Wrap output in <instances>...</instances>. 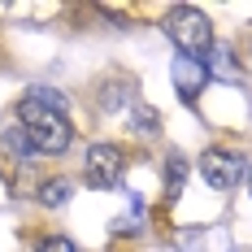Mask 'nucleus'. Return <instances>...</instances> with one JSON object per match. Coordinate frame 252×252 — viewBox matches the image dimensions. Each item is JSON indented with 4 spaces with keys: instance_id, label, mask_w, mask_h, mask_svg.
Here are the masks:
<instances>
[{
    "instance_id": "nucleus-1",
    "label": "nucleus",
    "mask_w": 252,
    "mask_h": 252,
    "mask_svg": "<svg viewBox=\"0 0 252 252\" xmlns=\"http://www.w3.org/2000/svg\"><path fill=\"white\" fill-rule=\"evenodd\" d=\"M18 118H22V130L26 139H31V148L44 152V157H61V152L70 148V139H74V126L65 118V109H52L35 96V87L22 96L18 104Z\"/></svg>"
},
{
    "instance_id": "nucleus-2",
    "label": "nucleus",
    "mask_w": 252,
    "mask_h": 252,
    "mask_svg": "<svg viewBox=\"0 0 252 252\" xmlns=\"http://www.w3.org/2000/svg\"><path fill=\"white\" fill-rule=\"evenodd\" d=\"M165 35L174 39V48L183 57H191V61H200L213 52V26L204 18L200 9H191V4H178L165 13Z\"/></svg>"
},
{
    "instance_id": "nucleus-3",
    "label": "nucleus",
    "mask_w": 252,
    "mask_h": 252,
    "mask_svg": "<svg viewBox=\"0 0 252 252\" xmlns=\"http://www.w3.org/2000/svg\"><path fill=\"white\" fill-rule=\"evenodd\" d=\"M200 174H204V183H209L213 191H230V187L244 178V161H239L235 152H226V148H209L200 157Z\"/></svg>"
},
{
    "instance_id": "nucleus-4",
    "label": "nucleus",
    "mask_w": 252,
    "mask_h": 252,
    "mask_svg": "<svg viewBox=\"0 0 252 252\" xmlns=\"http://www.w3.org/2000/svg\"><path fill=\"white\" fill-rule=\"evenodd\" d=\"M87 178H92V187H118L122 183V152L113 144H92L87 148Z\"/></svg>"
},
{
    "instance_id": "nucleus-5",
    "label": "nucleus",
    "mask_w": 252,
    "mask_h": 252,
    "mask_svg": "<svg viewBox=\"0 0 252 252\" xmlns=\"http://www.w3.org/2000/svg\"><path fill=\"white\" fill-rule=\"evenodd\" d=\"M204 83H209V65L204 61H191V57H178L174 61V87H178L183 100H196V92Z\"/></svg>"
},
{
    "instance_id": "nucleus-6",
    "label": "nucleus",
    "mask_w": 252,
    "mask_h": 252,
    "mask_svg": "<svg viewBox=\"0 0 252 252\" xmlns=\"http://www.w3.org/2000/svg\"><path fill=\"white\" fill-rule=\"evenodd\" d=\"M183 178H187V161H183L178 152H170V157H165V191H170V200L183 191Z\"/></svg>"
},
{
    "instance_id": "nucleus-7",
    "label": "nucleus",
    "mask_w": 252,
    "mask_h": 252,
    "mask_svg": "<svg viewBox=\"0 0 252 252\" xmlns=\"http://www.w3.org/2000/svg\"><path fill=\"white\" fill-rule=\"evenodd\" d=\"M70 191H74V187H70L65 178H52V183H44V187H39V204H52V209H57V204L70 200Z\"/></svg>"
},
{
    "instance_id": "nucleus-8",
    "label": "nucleus",
    "mask_w": 252,
    "mask_h": 252,
    "mask_svg": "<svg viewBox=\"0 0 252 252\" xmlns=\"http://www.w3.org/2000/svg\"><path fill=\"white\" fill-rule=\"evenodd\" d=\"M0 144H4V148L9 152H18V157H31V139H26V130L22 126H9V130H4V135H0Z\"/></svg>"
},
{
    "instance_id": "nucleus-9",
    "label": "nucleus",
    "mask_w": 252,
    "mask_h": 252,
    "mask_svg": "<svg viewBox=\"0 0 252 252\" xmlns=\"http://www.w3.org/2000/svg\"><path fill=\"white\" fill-rule=\"evenodd\" d=\"M130 122H135V130H144V135H157V113H152L144 100L130 104Z\"/></svg>"
},
{
    "instance_id": "nucleus-10",
    "label": "nucleus",
    "mask_w": 252,
    "mask_h": 252,
    "mask_svg": "<svg viewBox=\"0 0 252 252\" xmlns=\"http://www.w3.org/2000/svg\"><path fill=\"white\" fill-rule=\"evenodd\" d=\"M213 61H218V65H213L209 74H218V78H235V70H230V65H235V61H230V48H218V44H213Z\"/></svg>"
},
{
    "instance_id": "nucleus-11",
    "label": "nucleus",
    "mask_w": 252,
    "mask_h": 252,
    "mask_svg": "<svg viewBox=\"0 0 252 252\" xmlns=\"http://www.w3.org/2000/svg\"><path fill=\"white\" fill-rule=\"evenodd\" d=\"M39 252H74V244L65 239V235H52V239H44V248Z\"/></svg>"
},
{
    "instance_id": "nucleus-12",
    "label": "nucleus",
    "mask_w": 252,
    "mask_h": 252,
    "mask_svg": "<svg viewBox=\"0 0 252 252\" xmlns=\"http://www.w3.org/2000/svg\"><path fill=\"white\" fill-rule=\"evenodd\" d=\"M248 196H252V170H248Z\"/></svg>"
}]
</instances>
